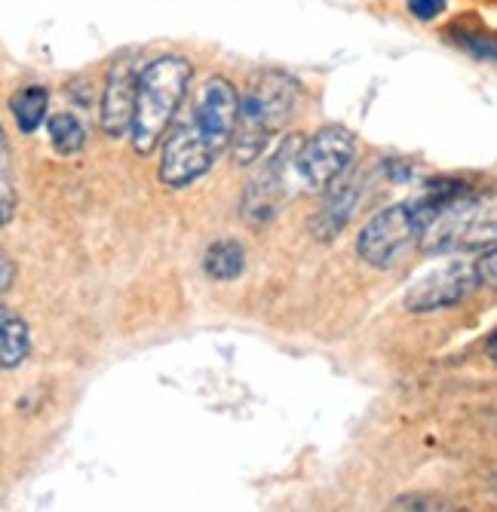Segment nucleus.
<instances>
[{"label": "nucleus", "mask_w": 497, "mask_h": 512, "mask_svg": "<svg viewBox=\"0 0 497 512\" xmlns=\"http://www.w3.org/2000/svg\"><path fill=\"white\" fill-rule=\"evenodd\" d=\"M482 286L476 261H448L430 273H424L421 279H415L412 289L405 292V310L409 313H433V310H445L455 307L461 301H467L476 289Z\"/></svg>", "instance_id": "nucleus-8"}, {"label": "nucleus", "mask_w": 497, "mask_h": 512, "mask_svg": "<svg viewBox=\"0 0 497 512\" xmlns=\"http://www.w3.org/2000/svg\"><path fill=\"white\" fill-rule=\"evenodd\" d=\"M390 509H442V503H436L433 497H424V494H409V497H396L390 503Z\"/></svg>", "instance_id": "nucleus-19"}, {"label": "nucleus", "mask_w": 497, "mask_h": 512, "mask_svg": "<svg viewBox=\"0 0 497 512\" xmlns=\"http://www.w3.org/2000/svg\"><path fill=\"white\" fill-rule=\"evenodd\" d=\"M47 108H50V89L43 83H28L10 96V114L22 135H31L40 129V123H47Z\"/></svg>", "instance_id": "nucleus-11"}, {"label": "nucleus", "mask_w": 497, "mask_h": 512, "mask_svg": "<svg viewBox=\"0 0 497 512\" xmlns=\"http://www.w3.org/2000/svg\"><path fill=\"white\" fill-rule=\"evenodd\" d=\"M485 353H488V356H491V359L497 362V329H494V332H491V335L485 338Z\"/></svg>", "instance_id": "nucleus-21"}, {"label": "nucleus", "mask_w": 497, "mask_h": 512, "mask_svg": "<svg viewBox=\"0 0 497 512\" xmlns=\"http://www.w3.org/2000/svg\"><path fill=\"white\" fill-rule=\"evenodd\" d=\"M0 264H4V276H0V292H10L13 289V279H16V267H13V258L4 252V258H0Z\"/></svg>", "instance_id": "nucleus-20"}, {"label": "nucleus", "mask_w": 497, "mask_h": 512, "mask_svg": "<svg viewBox=\"0 0 497 512\" xmlns=\"http://www.w3.org/2000/svg\"><path fill=\"white\" fill-rule=\"evenodd\" d=\"M476 270H479L482 286L497 289V246L488 249V252H482V258L476 261Z\"/></svg>", "instance_id": "nucleus-18"}, {"label": "nucleus", "mask_w": 497, "mask_h": 512, "mask_svg": "<svg viewBox=\"0 0 497 512\" xmlns=\"http://www.w3.org/2000/svg\"><path fill=\"white\" fill-rule=\"evenodd\" d=\"M470 188L473 184H467L464 178L442 175V178L427 181L421 194L381 209L378 215L366 221V227L359 230V237H356L359 261L378 270H390L393 264H399L405 252L421 246L424 230L439 215V209L448 206L455 197L467 194Z\"/></svg>", "instance_id": "nucleus-2"}, {"label": "nucleus", "mask_w": 497, "mask_h": 512, "mask_svg": "<svg viewBox=\"0 0 497 512\" xmlns=\"http://www.w3.org/2000/svg\"><path fill=\"white\" fill-rule=\"evenodd\" d=\"M298 99V80L277 68H261L243 83L234 132V160L240 166H252L267 154L274 138L295 117Z\"/></svg>", "instance_id": "nucleus-3"}, {"label": "nucleus", "mask_w": 497, "mask_h": 512, "mask_svg": "<svg viewBox=\"0 0 497 512\" xmlns=\"http://www.w3.org/2000/svg\"><path fill=\"white\" fill-rule=\"evenodd\" d=\"M194 65L185 56H157L139 74L135 92V117H132V148L139 157H151L163 135L169 132L175 114L182 111Z\"/></svg>", "instance_id": "nucleus-4"}, {"label": "nucleus", "mask_w": 497, "mask_h": 512, "mask_svg": "<svg viewBox=\"0 0 497 512\" xmlns=\"http://www.w3.org/2000/svg\"><path fill=\"white\" fill-rule=\"evenodd\" d=\"M301 145H304V138L298 132L286 135L277 145V151L270 157H264L258 172L249 178L243 200H240V212L249 224H255V227L270 224L280 215L283 203L301 191L298 169H295Z\"/></svg>", "instance_id": "nucleus-6"}, {"label": "nucleus", "mask_w": 497, "mask_h": 512, "mask_svg": "<svg viewBox=\"0 0 497 512\" xmlns=\"http://www.w3.org/2000/svg\"><path fill=\"white\" fill-rule=\"evenodd\" d=\"M240 92L228 77H206L191 102L175 114L163 148L157 178L169 191L191 188L203 178L224 151L234 148Z\"/></svg>", "instance_id": "nucleus-1"}, {"label": "nucleus", "mask_w": 497, "mask_h": 512, "mask_svg": "<svg viewBox=\"0 0 497 512\" xmlns=\"http://www.w3.org/2000/svg\"><path fill=\"white\" fill-rule=\"evenodd\" d=\"M203 270L215 283H231V279L243 276L246 270V252L237 240L221 237L215 243H209L206 255H203Z\"/></svg>", "instance_id": "nucleus-14"}, {"label": "nucleus", "mask_w": 497, "mask_h": 512, "mask_svg": "<svg viewBox=\"0 0 497 512\" xmlns=\"http://www.w3.org/2000/svg\"><path fill=\"white\" fill-rule=\"evenodd\" d=\"M494 488H497V476H494Z\"/></svg>", "instance_id": "nucleus-22"}, {"label": "nucleus", "mask_w": 497, "mask_h": 512, "mask_svg": "<svg viewBox=\"0 0 497 512\" xmlns=\"http://www.w3.org/2000/svg\"><path fill=\"white\" fill-rule=\"evenodd\" d=\"M47 135H50V145L56 154L62 157H71V154H80L83 145H86V126L80 123L77 114L71 111H59L47 120Z\"/></svg>", "instance_id": "nucleus-15"}, {"label": "nucleus", "mask_w": 497, "mask_h": 512, "mask_svg": "<svg viewBox=\"0 0 497 512\" xmlns=\"http://www.w3.org/2000/svg\"><path fill=\"white\" fill-rule=\"evenodd\" d=\"M28 350H31L28 322L19 313H13L10 304H0V365H4V371L19 368Z\"/></svg>", "instance_id": "nucleus-12"}, {"label": "nucleus", "mask_w": 497, "mask_h": 512, "mask_svg": "<svg viewBox=\"0 0 497 512\" xmlns=\"http://www.w3.org/2000/svg\"><path fill=\"white\" fill-rule=\"evenodd\" d=\"M16 212V178H13V157L10 138L0 135V224H10Z\"/></svg>", "instance_id": "nucleus-16"}, {"label": "nucleus", "mask_w": 497, "mask_h": 512, "mask_svg": "<svg viewBox=\"0 0 497 512\" xmlns=\"http://www.w3.org/2000/svg\"><path fill=\"white\" fill-rule=\"evenodd\" d=\"M139 65L120 59L105 77L102 102H99V126L108 138H123L132 129L135 117V92H139Z\"/></svg>", "instance_id": "nucleus-9"}, {"label": "nucleus", "mask_w": 497, "mask_h": 512, "mask_svg": "<svg viewBox=\"0 0 497 512\" xmlns=\"http://www.w3.org/2000/svg\"><path fill=\"white\" fill-rule=\"evenodd\" d=\"M356 157V138L344 126H323L316 129L310 138H304V145L298 151L295 169L301 191L307 194H323L326 188L347 175Z\"/></svg>", "instance_id": "nucleus-7"}, {"label": "nucleus", "mask_w": 497, "mask_h": 512, "mask_svg": "<svg viewBox=\"0 0 497 512\" xmlns=\"http://www.w3.org/2000/svg\"><path fill=\"white\" fill-rule=\"evenodd\" d=\"M405 7L418 22H436L448 10V0H405Z\"/></svg>", "instance_id": "nucleus-17"}, {"label": "nucleus", "mask_w": 497, "mask_h": 512, "mask_svg": "<svg viewBox=\"0 0 497 512\" xmlns=\"http://www.w3.org/2000/svg\"><path fill=\"white\" fill-rule=\"evenodd\" d=\"M359 194H363V178H359V175H341L332 188L323 191V203H320V209L313 212V218L307 224L310 234L320 243L335 240L347 227V221L353 218Z\"/></svg>", "instance_id": "nucleus-10"}, {"label": "nucleus", "mask_w": 497, "mask_h": 512, "mask_svg": "<svg viewBox=\"0 0 497 512\" xmlns=\"http://www.w3.org/2000/svg\"><path fill=\"white\" fill-rule=\"evenodd\" d=\"M497 246V191H476L455 197L430 221L421 240V252L439 255H467L488 252Z\"/></svg>", "instance_id": "nucleus-5"}, {"label": "nucleus", "mask_w": 497, "mask_h": 512, "mask_svg": "<svg viewBox=\"0 0 497 512\" xmlns=\"http://www.w3.org/2000/svg\"><path fill=\"white\" fill-rule=\"evenodd\" d=\"M445 37L464 50L467 56H473L476 62H494L497 65V37L491 31H485L476 19H458L445 28Z\"/></svg>", "instance_id": "nucleus-13"}]
</instances>
